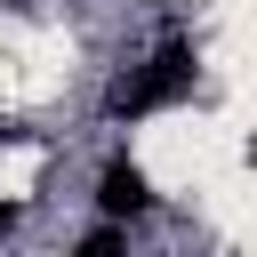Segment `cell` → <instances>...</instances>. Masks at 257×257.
<instances>
[{"mask_svg":"<svg viewBox=\"0 0 257 257\" xmlns=\"http://www.w3.org/2000/svg\"><path fill=\"white\" fill-rule=\"evenodd\" d=\"M193 80H201V64H193V48L185 40H169L161 56H145L120 88H112V120H145V112H169V104H185L193 96Z\"/></svg>","mask_w":257,"mask_h":257,"instance_id":"1","label":"cell"},{"mask_svg":"<svg viewBox=\"0 0 257 257\" xmlns=\"http://www.w3.org/2000/svg\"><path fill=\"white\" fill-rule=\"evenodd\" d=\"M96 209H104V225H128V217H145L153 209V185H145V169L137 161H104V177H96Z\"/></svg>","mask_w":257,"mask_h":257,"instance_id":"2","label":"cell"},{"mask_svg":"<svg viewBox=\"0 0 257 257\" xmlns=\"http://www.w3.org/2000/svg\"><path fill=\"white\" fill-rule=\"evenodd\" d=\"M72 257H128V225H96V233H80Z\"/></svg>","mask_w":257,"mask_h":257,"instance_id":"3","label":"cell"},{"mask_svg":"<svg viewBox=\"0 0 257 257\" xmlns=\"http://www.w3.org/2000/svg\"><path fill=\"white\" fill-rule=\"evenodd\" d=\"M0 233H16V201H0Z\"/></svg>","mask_w":257,"mask_h":257,"instance_id":"4","label":"cell"}]
</instances>
